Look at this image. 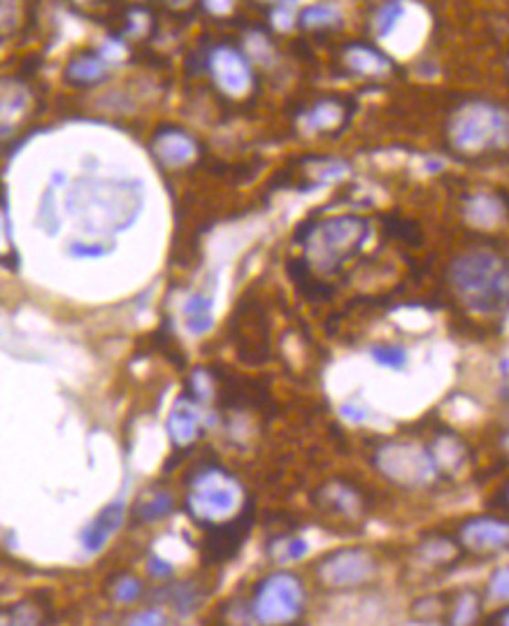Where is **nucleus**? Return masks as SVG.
Here are the masks:
<instances>
[{
	"mask_svg": "<svg viewBox=\"0 0 509 626\" xmlns=\"http://www.w3.org/2000/svg\"><path fill=\"white\" fill-rule=\"evenodd\" d=\"M507 501H509V484H507Z\"/></svg>",
	"mask_w": 509,
	"mask_h": 626,
	"instance_id": "nucleus-39",
	"label": "nucleus"
},
{
	"mask_svg": "<svg viewBox=\"0 0 509 626\" xmlns=\"http://www.w3.org/2000/svg\"><path fill=\"white\" fill-rule=\"evenodd\" d=\"M379 564L370 549L340 547L316 564V578L328 589H358L377 578Z\"/></svg>",
	"mask_w": 509,
	"mask_h": 626,
	"instance_id": "nucleus-8",
	"label": "nucleus"
},
{
	"mask_svg": "<svg viewBox=\"0 0 509 626\" xmlns=\"http://www.w3.org/2000/svg\"><path fill=\"white\" fill-rule=\"evenodd\" d=\"M449 282L474 314H500L509 305V261L489 247H474L453 259Z\"/></svg>",
	"mask_w": 509,
	"mask_h": 626,
	"instance_id": "nucleus-2",
	"label": "nucleus"
},
{
	"mask_svg": "<svg viewBox=\"0 0 509 626\" xmlns=\"http://www.w3.org/2000/svg\"><path fill=\"white\" fill-rule=\"evenodd\" d=\"M66 210L84 236H119L143 215L144 186L131 177L82 175L68 189Z\"/></svg>",
	"mask_w": 509,
	"mask_h": 626,
	"instance_id": "nucleus-1",
	"label": "nucleus"
},
{
	"mask_svg": "<svg viewBox=\"0 0 509 626\" xmlns=\"http://www.w3.org/2000/svg\"><path fill=\"white\" fill-rule=\"evenodd\" d=\"M7 242V228H5V221H3V217H0V247L5 245Z\"/></svg>",
	"mask_w": 509,
	"mask_h": 626,
	"instance_id": "nucleus-37",
	"label": "nucleus"
},
{
	"mask_svg": "<svg viewBox=\"0 0 509 626\" xmlns=\"http://www.w3.org/2000/svg\"><path fill=\"white\" fill-rule=\"evenodd\" d=\"M321 501L328 510H333L340 517H358L363 510L361 493L345 483H333L321 489Z\"/></svg>",
	"mask_w": 509,
	"mask_h": 626,
	"instance_id": "nucleus-16",
	"label": "nucleus"
},
{
	"mask_svg": "<svg viewBox=\"0 0 509 626\" xmlns=\"http://www.w3.org/2000/svg\"><path fill=\"white\" fill-rule=\"evenodd\" d=\"M245 501L242 484L221 466H203L191 475L186 489V510L203 526H221L239 517Z\"/></svg>",
	"mask_w": 509,
	"mask_h": 626,
	"instance_id": "nucleus-3",
	"label": "nucleus"
},
{
	"mask_svg": "<svg viewBox=\"0 0 509 626\" xmlns=\"http://www.w3.org/2000/svg\"><path fill=\"white\" fill-rule=\"evenodd\" d=\"M230 3L233 0H207V7L212 12H226L230 7Z\"/></svg>",
	"mask_w": 509,
	"mask_h": 626,
	"instance_id": "nucleus-36",
	"label": "nucleus"
},
{
	"mask_svg": "<svg viewBox=\"0 0 509 626\" xmlns=\"http://www.w3.org/2000/svg\"><path fill=\"white\" fill-rule=\"evenodd\" d=\"M342 122V105L335 101H321L307 114V129L312 131H331Z\"/></svg>",
	"mask_w": 509,
	"mask_h": 626,
	"instance_id": "nucleus-22",
	"label": "nucleus"
},
{
	"mask_svg": "<svg viewBox=\"0 0 509 626\" xmlns=\"http://www.w3.org/2000/svg\"><path fill=\"white\" fill-rule=\"evenodd\" d=\"M209 421L212 419L203 410L200 400H196L194 396H182L173 406V410H170L165 429H168L173 445L184 450V447H191L203 436L205 429L209 427Z\"/></svg>",
	"mask_w": 509,
	"mask_h": 626,
	"instance_id": "nucleus-9",
	"label": "nucleus"
},
{
	"mask_svg": "<svg viewBox=\"0 0 509 626\" xmlns=\"http://www.w3.org/2000/svg\"><path fill=\"white\" fill-rule=\"evenodd\" d=\"M419 555H421V559L426 561V564L442 566V564H449V561L456 559L459 549H456V545H453L451 540L433 538V540H426V543L419 547Z\"/></svg>",
	"mask_w": 509,
	"mask_h": 626,
	"instance_id": "nucleus-23",
	"label": "nucleus"
},
{
	"mask_svg": "<svg viewBox=\"0 0 509 626\" xmlns=\"http://www.w3.org/2000/svg\"><path fill=\"white\" fill-rule=\"evenodd\" d=\"M449 140L463 154H489L509 147V114L489 101H470L453 112Z\"/></svg>",
	"mask_w": 509,
	"mask_h": 626,
	"instance_id": "nucleus-4",
	"label": "nucleus"
},
{
	"mask_svg": "<svg viewBox=\"0 0 509 626\" xmlns=\"http://www.w3.org/2000/svg\"><path fill=\"white\" fill-rule=\"evenodd\" d=\"M507 447H509V436H507Z\"/></svg>",
	"mask_w": 509,
	"mask_h": 626,
	"instance_id": "nucleus-40",
	"label": "nucleus"
},
{
	"mask_svg": "<svg viewBox=\"0 0 509 626\" xmlns=\"http://www.w3.org/2000/svg\"><path fill=\"white\" fill-rule=\"evenodd\" d=\"M305 587L293 573H272L256 585L251 615L260 624H293L305 612Z\"/></svg>",
	"mask_w": 509,
	"mask_h": 626,
	"instance_id": "nucleus-6",
	"label": "nucleus"
},
{
	"mask_svg": "<svg viewBox=\"0 0 509 626\" xmlns=\"http://www.w3.org/2000/svg\"><path fill=\"white\" fill-rule=\"evenodd\" d=\"M370 356L377 366H382V368H388V370H396V373L405 370L409 364L408 349H405L403 345H396V343L372 345Z\"/></svg>",
	"mask_w": 509,
	"mask_h": 626,
	"instance_id": "nucleus-21",
	"label": "nucleus"
},
{
	"mask_svg": "<svg viewBox=\"0 0 509 626\" xmlns=\"http://www.w3.org/2000/svg\"><path fill=\"white\" fill-rule=\"evenodd\" d=\"M209 68H212V75H214V80H217V84H219L221 91H226L228 96H242V93L249 91V87H251L249 63L239 57L235 49H228V47L217 49V52L212 54Z\"/></svg>",
	"mask_w": 509,
	"mask_h": 626,
	"instance_id": "nucleus-11",
	"label": "nucleus"
},
{
	"mask_svg": "<svg viewBox=\"0 0 509 626\" xmlns=\"http://www.w3.org/2000/svg\"><path fill=\"white\" fill-rule=\"evenodd\" d=\"M147 570L152 578H156V580H168L170 575H173V564L165 559H161V557H152V559L147 561Z\"/></svg>",
	"mask_w": 509,
	"mask_h": 626,
	"instance_id": "nucleus-34",
	"label": "nucleus"
},
{
	"mask_svg": "<svg viewBox=\"0 0 509 626\" xmlns=\"http://www.w3.org/2000/svg\"><path fill=\"white\" fill-rule=\"evenodd\" d=\"M184 326L191 335H205L214 326V296L209 292H194L182 303Z\"/></svg>",
	"mask_w": 509,
	"mask_h": 626,
	"instance_id": "nucleus-14",
	"label": "nucleus"
},
{
	"mask_svg": "<svg viewBox=\"0 0 509 626\" xmlns=\"http://www.w3.org/2000/svg\"><path fill=\"white\" fill-rule=\"evenodd\" d=\"M102 72H105V66L98 58H80L70 66V78L77 82H93V80L102 78Z\"/></svg>",
	"mask_w": 509,
	"mask_h": 626,
	"instance_id": "nucleus-29",
	"label": "nucleus"
},
{
	"mask_svg": "<svg viewBox=\"0 0 509 626\" xmlns=\"http://www.w3.org/2000/svg\"><path fill=\"white\" fill-rule=\"evenodd\" d=\"M196 152H198V147H196L194 138L182 133V131H165L154 140V154L168 168H182V165L191 164Z\"/></svg>",
	"mask_w": 509,
	"mask_h": 626,
	"instance_id": "nucleus-13",
	"label": "nucleus"
},
{
	"mask_svg": "<svg viewBox=\"0 0 509 626\" xmlns=\"http://www.w3.org/2000/svg\"><path fill=\"white\" fill-rule=\"evenodd\" d=\"M70 254L77 259H102L107 257V254H112V247L101 245V242H91V245L80 242V245L70 247Z\"/></svg>",
	"mask_w": 509,
	"mask_h": 626,
	"instance_id": "nucleus-32",
	"label": "nucleus"
},
{
	"mask_svg": "<svg viewBox=\"0 0 509 626\" xmlns=\"http://www.w3.org/2000/svg\"><path fill=\"white\" fill-rule=\"evenodd\" d=\"M370 227L361 217H335L314 228L305 242L307 259L321 271H335L363 247Z\"/></svg>",
	"mask_w": 509,
	"mask_h": 626,
	"instance_id": "nucleus-5",
	"label": "nucleus"
},
{
	"mask_svg": "<svg viewBox=\"0 0 509 626\" xmlns=\"http://www.w3.org/2000/svg\"><path fill=\"white\" fill-rule=\"evenodd\" d=\"M479 615V600L474 594H463L461 599H456L451 610V621L453 624H470L474 617Z\"/></svg>",
	"mask_w": 509,
	"mask_h": 626,
	"instance_id": "nucleus-30",
	"label": "nucleus"
},
{
	"mask_svg": "<svg viewBox=\"0 0 509 626\" xmlns=\"http://www.w3.org/2000/svg\"><path fill=\"white\" fill-rule=\"evenodd\" d=\"M170 603H173V608L179 615H191L203 603V596L198 594L194 585H177L170 591Z\"/></svg>",
	"mask_w": 509,
	"mask_h": 626,
	"instance_id": "nucleus-24",
	"label": "nucleus"
},
{
	"mask_svg": "<svg viewBox=\"0 0 509 626\" xmlns=\"http://www.w3.org/2000/svg\"><path fill=\"white\" fill-rule=\"evenodd\" d=\"M28 110V93L19 84H0V138L19 126Z\"/></svg>",
	"mask_w": 509,
	"mask_h": 626,
	"instance_id": "nucleus-15",
	"label": "nucleus"
},
{
	"mask_svg": "<svg viewBox=\"0 0 509 626\" xmlns=\"http://www.w3.org/2000/svg\"><path fill=\"white\" fill-rule=\"evenodd\" d=\"M489 599L495 603L509 600V566H500L489 582Z\"/></svg>",
	"mask_w": 509,
	"mask_h": 626,
	"instance_id": "nucleus-31",
	"label": "nucleus"
},
{
	"mask_svg": "<svg viewBox=\"0 0 509 626\" xmlns=\"http://www.w3.org/2000/svg\"><path fill=\"white\" fill-rule=\"evenodd\" d=\"M433 459L440 471H459L465 462V445L451 433L440 436V440L433 445Z\"/></svg>",
	"mask_w": 509,
	"mask_h": 626,
	"instance_id": "nucleus-19",
	"label": "nucleus"
},
{
	"mask_svg": "<svg viewBox=\"0 0 509 626\" xmlns=\"http://www.w3.org/2000/svg\"><path fill=\"white\" fill-rule=\"evenodd\" d=\"M346 61L358 75H372V78H382L391 70V61L384 54L375 52L370 47H354L352 52L346 54Z\"/></svg>",
	"mask_w": 509,
	"mask_h": 626,
	"instance_id": "nucleus-18",
	"label": "nucleus"
},
{
	"mask_svg": "<svg viewBox=\"0 0 509 626\" xmlns=\"http://www.w3.org/2000/svg\"><path fill=\"white\" fill-rule=\"evenodd\" d=\"M310 552V547H307V540L302 538H286V540H280L277 543V549L272 552V557H275L280 564H291V561H301L302 557Z\"/></svg>",
	"mask_w": 509,
	"mask_h": 626,
	"instance_id": "nucleus-26",
	"label": "nucleus"
},
{
	"mask_svg": "<svg viewBox=\"0 0 509 626\" xmlns=\"http://www.w3.org/2000/svg\"><path fill=\"white\" fill-rule=\"evenodd\" d=\"M175 508V498L170 492H164V489H154V492H147L138 504H135V517L140 522H156V519H164L173 513Z\"/></svg>",
	"mask_w": 509,
	"mask_h": 626,
	"instance_id": "nucleus-17",
	"label": "nucleus"
},
{
	"mask_svg": "<svg viewBox=\"0 0 509 626\" xmlns=\"http://www.w3.org/2000/svg\"><path fill=\"white\" fill-rule=\"evenodd\" d=\"M112 596L117 603H135L143 596V582L133 575H122L114 580Z\"/></svg>",
	"mask_w": 509,
	"mask_h": 626,
	"instance_id": "nucleus-25",
	"label": "nucleus"
},
{
	"mask_svg": "<svg viewBox=\"0 0 509 626\" xmlns=\"http://www.w3.org/2000/svg\"><path fill=\"white\" fill-rule=\"evenodd\" d=\"M164 612L161 610H144V612H138V615H133L131 620H128V624H164Z\"/></svg>",
	"mask_w": 509,
	"mask_h": 626,
	"instance_id": "nucleus-35",
	"label": "nucleus"
},
{
	"mask_svg": "<svg viewBox=\"0 0 509 626\" xmlns=\"http://www.w3.org/2000/svg\"><path fill=\"white\" fill-rule=\"evenodd\" d=\"M340 412H342V417H345L346 421H352V424H363V421H367V417H370V410H367L361 400H356V398L345 400Z\"/></svg>",
	"mask_w": 509,
	"mask_h": 626,
	"instance_id": "nucleus-33",
	"label": "nucleus"
},
{
	"mask_svg": "<svg viewBox=\"0 0 509 626\" xmlns=\"http://www.w3.org/2000/svg\"><path fill=\"white\" fill-rule=\"evenodd\" d=\"M403 3L400 0H391V3H387V5L379 10L377 15V33L379 36H388V33L393 31V28L398 27V21L403 19Z\"/></svg>",
	"mask_w": 509,
	"mask_h": 626,
	"instance_id": "nucleus-27",
	"label": "nucleus"
},
{
	"mask_svg": "<svg viewBox=\"0 0 509 626\" xmlns=\"http://www.w3.org/2000/svg\"><path fill=\"white\" fill-rule=\"evenodd\" d=\"M126 519V505L123 501H114V504L105 505L91 522L87 524L80 534V543H82L87 555H98L105 549V545L119 534Z\"/></svg>",
	"mask_w": 509,
	"mask_h": 626,
	"instance_id": "nucleus-12",
	"label": "nucleus"
},
{
	"mask_svg": "<svg viewBox=\"0 0 509 626\" xmlns=\"http://www.w3.org/2000/svg\"><path fill=\"white\" fill-rule=\"evenodd\" d=\"M461 540L465 547L479 555L500 552L509 547V522L498 517H472L461 526Z\"/></svg>",
	"mask_w": 509,
	"mask_h": 626,
	"instance_id": "nucleus-10",
	"label": "nucleus"
},
{
	"mask_svg": "<svg viewBox=\"0 0 509 626\" xmlns=\"http://www.w3.org/2000/svg\"><path fill=\"white\" fill-rule=\"evenodd\" d=\"M500 215H503V207L495 198H491L489 194H477L468 203V217L472 224L482 228H491L493 224H498Z\"/></svg>",
	"mask_w": 509,
	"mask_h": 626,
	"instance_id": "nucleus-20",
	"label": "nucleus"
},
{
	"mask_svg": "<svg viewBox=\"0 0 509 626\" xmlns=\"http://www.w3.org/2000/svg\"><path fill=\"white\" fill-rule=\"evenodd\" d=\"M500 621H503V624H509V610L503 612V620H500Z\"/></svg>",
	"mask_w": 509,
	"mask_h": 626,
	"instance_id": "nucleus-38",
	"label": "nucleus"
},
{
	"mask_svg": "<svg viewBox=\"0 0 509 626\" xmlns=\"http://www.w3.org/2000/svg\"><path fill=\"white\" fill-rule=\"evenodd\" d=\"M340 19L335 7L331 5H312L302 12V24L310 28H321V27H331L333 21Z\"/></svg>",
	"mask_w": 509,
	"mask_h": 626,
	"instance_id": "nucleus-28",
	"label": "nucleus"
},
{
	"mask_svg": "<svg viewBox=\"0 0 509 626\" xmlns=\"http://www.w3.org/2000/svg\"><path fill=\"white\" fill-rule=\"evenodd\" d=\"M375 466L388 483L405 489L428 487L438 480V463L433 454L408 440H391L375 454Z\"/></svg>",
	"mask_w": 509,
	"mask_h": 626,
	"instance_id": "nucleus-7",
	"label": "nucleus"
}]
</instances>
